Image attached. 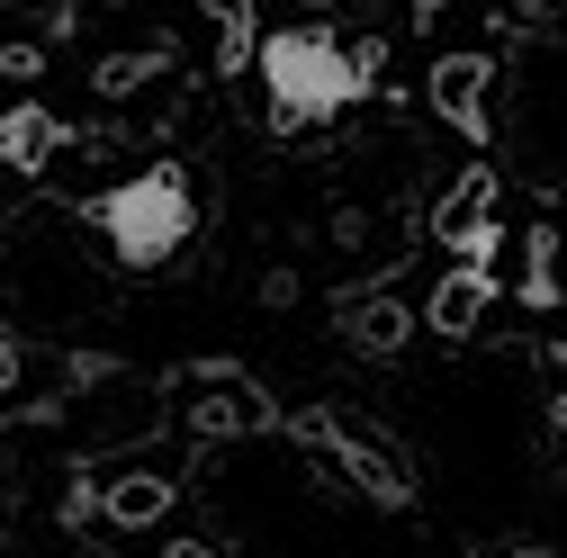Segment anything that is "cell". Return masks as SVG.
Masks as SVG:
<instances>
[{
  "instance_id": "obj_1",
  "label": "cell",
  "mask_w": 567,
  "mask_h": 558,
  "mask_svg": "<svg viewBox=\"0 0 567 558\" xmlns=\"http://www.w3.org/2000/svg\"><path fill=\"white\" fill-rule=\"evenodd\" d=\"M252 73L279 126H333L379 91V45H351L333 28H270L252 37Z\"/></svg>"
},
{
  "instance_id": "obj_2",
  "label": "cell",
  "mask_w": 567,
  "mask_h": 558,
  "mask_svg": "<svg viewBox=\"0 0 567 558\" xmlns=\"http://www.w3.org/2000/svg\"><path fill=\"white\" fill-rule=\"evenodd\" d=\"M91 226H100V244L117 252V270H163V261H181L189 235H198V180H189L181 163H154V172L100 189V198H91Z\"/></svg>"
},
{
  "instance_id": "obj_3",
  "label": "cell",
  "mask_w": 567,
  "mask_h": 558,
  "mask_svg": "<svg viewBox=\"0 0 567 558\" xmlns=\"http://www.w3.org/2000/svg\"><path fill=\"white\" fill-rule=\"evenodd\" d=\"M279 424L298 433V451L333 477V486H351V496H370V505H414V477H405V459L370 433V424H351V414H279Z\"/></svg>"
},
{
  "instance_id": "obj_4",
  "label": "cell",
  "mask_w": 567,
  "mask_h": 558,
  "mask_svg": "<svg viewBox=\"0 0 567 558\" xmlns=\"http://www.w3.org/2000/svg\"><path fill=\"white\" fill-rule=\"evenodd\" d=\"M181 414H189L198 442H235V433H270V424H279L270 388L244 379V370H189V379H181Z\"/></svg>"
},
{
  "instance_id": "obj_5",
  "label": "cell",
  "mask_w": 567,
  "mask_h": 558,
  "mask_svg": "<svg viewBox=\"0 0 567 558\" xmlns=\"http://www.w3.org/2000/svg\"><path fill=\"white\" fill-rule=\"evenodd\" d=\"M433 235H442L468 270H495V261H505V217H495V172H486V163H477L468 180H451V189H442Z\"/></svg>"
},
{
  "instance_id": "obj_6",
  "label": "cell",
  "mask_w": 567,
  "mask_h": 558,
  "mask_svg": "<svg viewBox=\"0 0 567 558\" xmlns=\"http://www.w3.org/2000/svg\"><path fill=\"white\" fill-rule=\"evenodd\" d=\"M486 82H495L486 54H442V63H433V108H442L460 135H477V145H486Z\"/></svg>"
},
{
  "instance_id": "obj_7",
  "label": "cell",
  "mask_w": 567,
  "mask_h": 558,
  "mask_svg": "<svg viewBox=\"0 0 567 558\" xmlns=\"http://www.w3.org/2000/svg\"><path fill=\"white\" fill-rule=\"evenodd\" d=\"M172 496H181L172 477H154V468H126V477H109V486H100V523H117V531H145V523H163V514H172Z\"/></svg>"
},
{
  "instance_id": "obj_8",
  "label": "cell",
  "mask_w": 567,
  "mask_h": 558,
  "mask_svg": "<svg viewBox=\"0 0 567 558\" xmlns=\"http://www.w3.org/2000/svg\"><path fill=\"white\" fill-rule=\"evenodd\" d=\"M495 289H505L495 270H468V261H460L442 289H433V333H442V342H468V333H477V316L495 307Z\"/></svg>"
},
{
  "instance_id": "obj_9",
  "label": "cell",
  "mask_w": 567,
  "mask_h": 558,
  "mask_svg": "<svg viewBox=\"0 0 567 558\" xmlns=\"http://www.w3.org/2000/svg\"><path fill=\"white\" fill-rule=\"evenodd\" d=\"M54 154H63L54 108H0V172H45Z\"/></svg>"
},
{
  "instance_id": "obj_10",
  "label": "cell",
  "mask_w": 567,
  "mask_h": 558,
  "mask_svg": "<svg viewBox=\"0 0 567 558\" xmlns=\"http://www.w3.org/2000/svg\"><path fill=\"white\" fill-rule=\"evenodd\" d=\"M342 333L361 342V352H396V342L414 333V316H405L396 298H351V307H342Z\"/></svg>"
},
{
  "instance_id": "obj_11",
  "label": "cell",
  "mask_w": 567,
  "mask_h": 558,
  "mask_svg": "<svg viewBox=\"0 0 567 558\" xmlns=\"http://www.w3.org/2000/svg\"><path fill=\"white\" fill-rule=\"evenodd\" d=\"M523 298H532V307H558V235H549V226L523 235Z\"/></svg>"
},
{
  "instance_id": "obj_12",
  "label": "cell",
  "mask_w": 567,
  "mask_h": 558,
  "mask_svg": "<svg viewBox=\"0 0 567 558\" xmlns=\"http://www.w3.org/2000/svg\"><path fill=\"white\" fill-rule=\"evenodd\" d=\"M207 19H217V37H226V73H244V63H252V10H244V0H207Z\"/></svg>"
},
{
  "instance_id": "obj_13",
  "label": "cell",
  "mask_w": 567,
  "mask_h": 558,
  "mask_svg": "<svg viewBox=\"0 0 567 558\" xmlns=\"http://www.w3.org/2000/svg\"><path fill=\"white\" fill-rule=\"evenodd\" d=\"M0 73H37V54L28 45H0Z\"/></svg>"
},
{
  "instance_id": "obj_14",
  "label": "cell",
  "mask_w": 567,
  "mask_h": 558,
  "mask_svg": "<svg viewBox=\"0 0 567 558\" xmlns=\"http://www.w3.org/2000/svg\"><path fill=\"white\" fill-rule=\"evenodd\" d=\"M163 558H217V549H207V540H172Z\"/></svg>"
},
{
  "instance_id": "obj_15",
  "label": "cell",
  "mask_w": 567,
  "mask_h": 558,
  "mask_svg": "<svg viewBox=\"0 0 567 558\" xmlns=\"http://www.w3.org/2000/svg\"><path fill=\"white\" fill-rule=\"evenodd\" d=\"M414 19H442V0H414Z\"/></svg>"
},
{
  "instance_id": "obj_16",
  "label": "cell",
  "mask_w": 567,
  "mask_h": 558,
  "mask_svg": "<svg viewBox=\"0 0 567 558\" xmlns=\"http://www.w3.org/2000/svg\"><path fill=\"white\" fill-rule=\"evenodd\" d=\"M0 379H10V352H0Z\"/></svg>"
},
{
  "instance_id": "obj_17",
  "label": "cell",
  "mask_w": 567,
  "mask_h": 558,
  "mask_svg": "<svg viewBox=\"0 0 567 558\" xmlns=\"http://www.w3.org/2000/svg\"><path fill=\"white\" fill-rule=\"evenodd\" d=\"M523 558H532V549H523Z\"/></svg>"
}]
</instances>
